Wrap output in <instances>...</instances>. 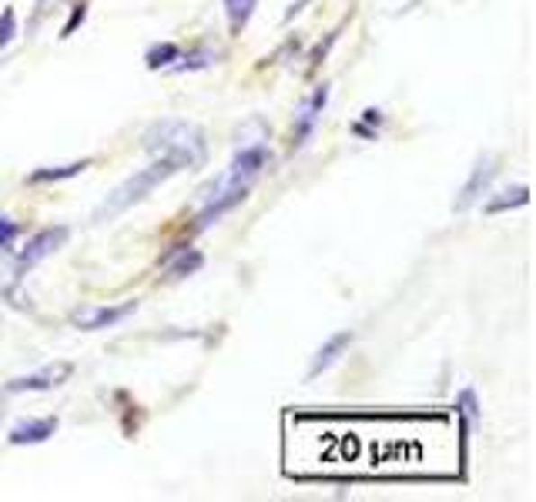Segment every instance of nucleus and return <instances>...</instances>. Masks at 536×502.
Listing matches in <instances>:
<instances>
[{
	"label": "nucleus",
	"instance_id": "nucleus-18",
	"mask_svg": "<svg viewBox=\"0 0 536 502\" xmlns=\"http://www.w3.org/2000/svg\"><path fill=\"white\" fill-rule=\"evenodd\" d=\"M14 34H17V14H14V7H4V14H0V47L11 44Z\"/></svg>",
	"mask_w": 536,
	"mask_h": 502
},
{
	"label": "nucleus",
	"instance_id": "nucleus-19",
	"mask_svg": "<svg viewBox=\"0 0 536 502\" xmlns=\"http://www.w3.org/2000/svg\"><path fill=\"white\" fill-rule=\"evenodd\" d=\"M17 234H21L17 222H11V218H4V214H0V251H4V248H11L14 242H17Z\"/></svg>",
	"mask_w": 536,
	"mask_h": 502
},
{
	"label": "nucleus",
	"instance_id": "nucleus-1",
	"mask_svg": "<svg viewBox=\"0 0 536 502\" xmlns=\"http://www.w3.org/2000/svg\"><path fill=\"white\" fill-rule=\"evenodd\" d=\"M272 161V154L265 148L262 141H251V144H241L239 154L232 158L222 175L214 178L212 185L202 191V214H198V228H208L214 224L222 214L241 205V201L249 198L251 185L262 178V171L268 168Z\"/></svg>",
	"mask_w": 536,
	"mask_h": 502
},
{
	"label": "nucleus",
	"instance_id": "nucleus-10",
	"mask_svg": "<svg viewBox=\"0 0 536 502\" xmlns=\"http://www.w3.org/2000/svg\"><path fill=\"white\" fill-rule=\"evenodd\" d=\"M349 345H352V332H335L332 339L315 351V359H312V365H309V379H319L325 369H332V365L342 359V351H346Z\"/></svg>",
	"mask_w": 536,
	"mask_h": 502
},
{
	"label": "nucleus",
	"instance_id": "nucleus-3",
	"mask_svg": "<svg viewBox=\"0 0 536 502\" xmlns=\"http://www.w3.org/2000/svg\"><path fill=\"white\" fill-rule=\"evenodd\" d=\"M181 168L175 161H165V158H151V164L148 168H141L138 175H132L128 181H121L111 195H107L101 205L95 208V214H91V222L95 224H107L114 222V218H121L128 208H134V205H141L155 187H161L168 181V178H175Z\"/></svg>",
	"mask_w": 536,
	"mask_h": 502
},
{
	"label": "nucleus",
	"instance_id": "nucleus-2",
	"mask_svg": "<svg viewBox=\"0 0 536 502\" xmlns=\"http://www.w3.org/2000/svg\"><path fill=\"white\" fill-rule=\"evenodd\" d=\"M144 151L151 158L175 161L185 171V168H202L204 158H208V141H204V131L198 124L181 121V117H168V121H158L144 131Z\"/></svg>",
	"mask_w": 536,
	"mask_h": 502
},
{
	"label": "nucleus",
	"instance_id": "nucleus-13",
	"mask_svg": "<svg viewBox=\"0 0 536 502\" xmlns=\"http://www.w3.org/2000/svg\"><path fill=\"white\" fill-rule=\"evenodd\" d=\"M526 201H530V187L516 185L510 187V191H500V198H489L486 205H483V211H486V214H500V211L506 208H523Z\"/></svg>",
	"mask_w": 536,
	"mask_h": 502
},
{
	"label": "nucleus",
	"instance_id": "nucleus-16",
	"mask_svg": "<svg viewBox=\"0 0 536 502\" xmlns=\"http://www.w3.org/2000/svg\"><path fill=\"white\" fill-rule=\"evenodd\" d=\"M456 412L463 415L466 433H477V425H479V398H477V388H463V392L456 396Z\"/></svg>",
	"mask_w": 536,
	"mask_h": 502
},
{
	"label": "nucleus",
	"instance_id": "nucleus-11",
	"mask_svg": "<svg viewBox=\"0 0 536 502\" xmlns=\"http://www.w3.org/2000/svg\"><path fill=\"white\" fill-rule=\"evenodd\" d=\"M84 168H91V158H84V161H71V164H50V168H37L27 175L31 185H54V181H68V178H77Z\"/></svg>",
	"mask_w": 536,
	"mask_h": 502
},
{
	"label": "nucleus",
	"instance_id": "nucleus-9",
	"mask_svg": "<svg viewBox=\"0 0 536 502\" xmlns=\"http://www.w3.org/2000/svg\"><path fill=\"white\" fill-rule=\"evenodd\" d=\"M54 433H58V419H54V415H44V419H21L11 433H7V443L37 445V443H48Z\"/></svg>",
	"mask_w": 536,
	"mask_h": 502
},
{
	"label": "nucleus",
	"instance_id": "nucleus-6",
	"mask_svg": "<svg viewBox=\"0 0 536 502\" xmlns=\"http://www.w3.org/2000/svg\"><path fill=\"white\" fill-rule=\"evenodd\" d=\"M74 365L71 362H54V365H44V369H37L31 375H21V379H11L4 392L7 396H17V392H48V388H58L64 386L68 379H71Z\"/></svg>",
	"mask_w": 536,
	"mask_h": 502
},
{
	"label": "nucleus",
	"instance_id": "nucleus-8",
	"mask_svg": "<svg viewBox=\"0 0 536 502\" xmlns=\"http://www.w3.org/2000/svg\"><path fill=\"white\" fill-rule=\"evenodd\" d=\"M325 105H329V87H325V84L315 87V91H312L309 97L298 105V111H295V144H305V141L312 138V131L319 128Z\"/></svg>",
	"mask_w": 536,
	"mask_h": 502
},
{
	"label": "nucleus",
	"instance_id": "nucleus-12",
	"mask_svg": "<svg viewBox=\"0 0 536 502\" xmlns=\"http://www.w3.org/2000/svg\"><path fill=\"white\" fill-rule=\"evenodd\" d=\"M214 60H218V50L214 47H198V50H191V54H178V60L171 64V74H185V70H204L212 68Z\"/></svg>",
	"mask_w": 536,
	"mask_h": 502
},
{
	"label": "nucleus",
	"instance_id": "nucleus-20",
	"mask_svg": "<svg viewBox=\"0 0 536 502\" xmlns=\"http://www.w3.org/2000/svg\"><path fill=\"white\" fill-rule=\"evenodd\" d=\"M0 298H7V292H4V288H0Z\"/></svg>",
	"mask_w": 536,
	"mask_h": 502
},
{
	"label": "nucleus",
	"instance_id": "nucleus-4",
	"mask_svg": "<svg viewBox=\"0 0 536 502\" xmlns=\"http://www.w3.org/2000/svg\"><path fill=\"white\" fill-rule=\"evenodd\" d=\"M68 238H71V228H64V224L37 232L24 245V251L17 255V275H24L27 269H34L37 261H44V258H50L54 251H60V248L68 245Z\"/></svg>",
	"mask_w": 536,
	"mask_h": 502
},
{
	"label": "nucleus",
	"instance_id": "nucleus-17",
	"mask_svg": "<svg viewBox=\"0 0 536 502\" xmlns=\"http://www.w3.org/2000/svg\"><path fill=\"white\" fill-rule=\"evenodd\" d=\"M255 7H259V0H225V14H228V27H232V34H239L241 27L251 21Z\"/></svg>",
	"mask_w": 536,
	"mask_h": 502
},
{
	"label": "nucleus",
	"instance_id": "nucleus-7",
	"mask_svg": "<svg viewBox=\"0 0 536 502\" xmlns=\"http://www.w3.org/2000/svg\"><path fill=\"white\" fill-rule=\"evenodd\" d=\"M138 302H124V305H87V308H77L71 315V325L81 328V332H101V328L121 325L124 318L132 315Z\"/></svg>",
	"mask_w": 536,
	"mask_h": 502
},
{
	"label": "nucleus",
	"instance_id": "nucleus-15",
	"mask_svg": "<svg viewBox=\"0 0 536 502\" xmlns=\"http://www.w3.org/2000/svg\"><path fill=\"white\" fill-rule=\"evenodd\" d=\"M181 47L171 44V41H161V44L148 47V54H144V64H148V70H168L175 60H178Z\"/></svg>",
	"mask_w": 536,
	"mask_h": 502
},
{
	"label": "nucleus",
	"instance_id": "nucleus-14",
	"mask_svg": "<svg viewBox=\"0 0 536 502\" xmlns=\"http://www.w3.org/2000/svg\"><path fill=\"white\" fill-rule=\"evenodd\" d=\"M165 265H168V275H171V278H188V275H195V271L204 265V255L202 251H195V248H191V251L188 248H181L178 261H171V258H168Z\"/></svg>",
	"mask_w": 536,
	"mask_h": 502
},
{
	"label": "nucleus",
	"instance_id": "nucleus-5",
	"mask_svg": "<svg viewBox=\"0 0 536 502\" xmlns=\"http://www.w3.org/2000/svg\"><path fill=\"white\" fill-rule=\"evenodd\" d=\"M496 154H483L477 164H473V171H469V178H466V185L459 187V198L453 201V211H469L473 205H477L483 195L489 191V185H493V178H496Z\"/></svg>",
	"mask_w": 536,
	"mask_h": 502
}]
</instances>
